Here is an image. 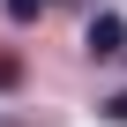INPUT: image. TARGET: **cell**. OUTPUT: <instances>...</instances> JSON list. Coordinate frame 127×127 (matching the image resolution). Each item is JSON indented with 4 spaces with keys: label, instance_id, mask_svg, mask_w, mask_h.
Listing matches in <instances>:
<instances>
[{
    "label": "cell",
    "instance_id": "obj_2",
    "mask_svg": "<svg viewBox=\"0 0 127 127\" xmlns=\"http://www.w3.org/2000/svg\"><path fill=\"white\" fill-rule=\"evenodd\" d=\"M45 8H52V0H8V23H37Z\"/></svg>",
    "mask_w": 127,
    "mask_h": 127
},
{
    "label": "cell",
    "instance_id": "obj_3",
    "mask_svg": "<svg viewBox=\"0 0 127 127\" xmlns=\"http://www.w3.org/2000/svg\"><path fill=\"white\" fill-rule=\"evenodd\" d=\"M97 112H105V120H112V127H127V90H112V97H105V105H97Z\"/></svg>",
    "mask_w": 127,
    "mask_h": 127
},
{
    "label": "cell",
    "instance_id": "obj_4",
    "mask_svg": "<svg viewBox=\"0 0 127 127\" xmlns=\"http://www.w3.org/2000/svg\"><path fill=\"white\" fill-rule=\"evenodd\" d=\"M15 82H23V60H15V52H0V90H15Z\"/></svg>",
    "mask_w": 127,
    "mask_h": 127
},
{
    "label": "cell",
    "instance_id": "obj_1",
    "mask_svg": "<svg viewBox=\"0 0 127 127\" xmlns=\"http://www.w3.org/2000/svg\"><path fill=\"white\" fill-rule=\"evenodd\" d=\"M90 52H97V60L127 52V23H120V15H90Z\"/></svg>",
    "mask_w": 127,
    "mask_h": 127
}]
</instances>
